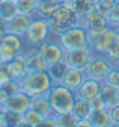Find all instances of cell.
Masks as SVG:
<instances>
[{
    "label": "cell",
    "mask_w": 119,
    "mask_h": 127,
    "mask_svg": "<svg viewBox=\"0 0 119 127\" xmlns=\"http://www.w3.org/2000/svg\"><path fill=\"white\" fill-rule=\"evenodd\" d=\"M21 91L26 92L29 97H36V95H47L50 88L53 86V82L47 71H38V73H27L20 80Z\"/></svg>",
    "instance_id": "cell-3"
},
{
    "label": "cell",
    "mask_w": 119,
    "mask_h": 127,
    "mask_svg": "<svg viewBox=\"0 0 119 127\" xmlns=\"http://www.w3.org/2000/svg\"><path fill=\"white\" fill-rule=\"evenodd\" d=\"M110 127H119V124H116V123H112V124H110Z\"/></svg>",
    "instance_id": "cell-45"
},
{
    "label": "cell",
    "mask_w": 119,
    "mask_h": 127,
    "mask_svg": "<svg viewBox=\"0 0 119 127\" xmlns=\"http://www.w3.org/2000/svg\"><path fill=\"white\" fill-rule=\"evenodd\" d=\"M5 24H6V20L0 15V29H5Z\"/></svg>",
    "instance_id": "cell-43"
},
{
    "label": "cell",
    "mask_w": 119,
    "mask_h": 127,
    "mask_svg": "<svg viewBox=\"0 0 119 127\" xmlns=\"http://www.w3.org/2000/svg\"><path fill=\"white\" fill-rule=\"evenodd\" d=\"M38 53L41 55V58L45 61V64L50 67L53 64L59 62L63 59V55H65V50L62 49V45L57 42V39H47L45 42H42L39 47H38Z\"/></svg>",
    "instance_id": "cell-9"
},
{
    "label": "cell",
    "mask_w": 119,
    "mask_h": 127,
    "mask_svg": "<svg viewBox=\"0 0 119 127\" xmlns=\"http://www.w3.org/2000/svg\"><path fill=\"white\" fill-rule=\"evenodd\" d=\"M51 38V32L48 26V20L41 18V17H33L30 26H29L26 35H24V42L26 49H38V47L45 42L47 39Z\"/></svg>",
    "instance_id": "cell-4"
},
{
    "label": "cell",
    "mask_w": 119,
    "mask_h": 127,
    "mask_svg": "<svg viewBox=\"0 0 119 127\" xmlns=\"http://www.w3.org/2000/svg\"><path fill=\"white\" fill-rule=\"evenodd\" d=\"M56 39L62 45V49L65 52L83 49V47H91V44H89V35H87L86 29H83L80 26H74V27L68 29L63 33L57 35Z\"/></svg>",
    "instance_id": "cell-5"
},
{
    "label": "cell",
    "mask_w": 119,
    "mask_h": 127,
    "mask_svg": "<svg viewBox=\"0 0 119 127\" xmlns=\"http://www.w3.org/2000/svg\"><path fill=\"white\" fill-rule=\"evenodd\" d=\"M92 56V49L91 47H83V49H76L71 52H65L63 61L68 65V68H76L80 71H86L89 61Z\"/></svg>",
    "instance_id": "cell-8"
},
{
    "label": "cell",
    "mask_w": 119,
    "mask_h": 127,
    "mask_svg": "<svg viewBox=\"0 0 119 127\" xmlns=\"http://www.w3.org/2000/svg\"><path fill=\"white\" fill-rule=\"evenodd\" d=\"M115 29H116V32H118V33H119V26H116Z\"/></svg>",
    "instance_id": "cell-47"
},
{
    "label": "cell",
    "mask_w": 119,
    "mask_h": 127,
    "mask_svg": "<svg viewBox=\"0 0 119 127\" xmlns=\"http://www.w3.org/2000/svg\"><path fill=\"white\" fill-rule=\"evenodd\" d=\"M0 127H6V117H5V110L0 106Z\"/></svg>",
    "instance_id": "cell-42"
},
{
    "label": "cell",
    "mask_w": 119,
    "mask_h": 127,
    "mask_svg": "<svg viewBox=\"0 0 119 127\" xmlns=\"http://www.w3.org/2000/svg\"><path fill=\"white\" fill-rule=\"evenodd\" d=\"M2 2H3V0H0V5H2Z\"/></svg>",
    "instance_id": "cell-50"
},
{
    "label": "cell",
    "mask_w": 119,
    "mask_h": 127,
    "mask_svg": "<svg viewBox=\"0 0 119 127\" xmlns=\"http://www.w3.org/2000/svg\"><path fill=\"white\" fill-rule=\"evenodd\" d=\"M2 88H3L9 95H14V94H17V92H20V91H21L20 82H18V80H12V79H11L9 82H6Z\"/></svg>",
    "instance_id": "cell-35"
},
{
    "label": "cell",
    "mask_w": 119,
    "mask_h": 127,
    "mask_svg": "<svg viewBox=\"0 0 119 127\" xmlns=\"http://www.w3.org/2000/svg\"><path fill=\"white\" fill-rule=\"evenodd\" d=\"M24 59H26V52L17 53L15 58H14L11 62L3 64V67L8 73V76L12 79V80H21V79L27 74L26 73V67H24Z\"/></svg>",
    "instance_id": "cell-13"
},
{
    "label": "cell",
    "mask_w": 119,
    "mask_h": 127,
    "mask_svg": "<svg viewBox=\"0 0 119 127\" xmlns=\"http://www.w3.org/2000/svg\"><path fill=\"white\" fill-rule=\"evenodd\" d=\"M92 109H91V104H89L87 100H83V98H76V103H74V107H72V114L76 115L79 120H84V118H89Z\"/></svg>",
    "instance_id": "cell-24"
},
{
    "label": "cell",
    "mask_w": 119,
    "mask_h": 127,
    "mask_svg": "<svg viewBox=\"0 0 119 127\" xmlns=\"http://www.w3.org/2000/svg\"><path fill=\"white\" fill-rule=\"evenodd\" d=\"M84 79H86L84 71H80V70H76V68H68L63 80H62V85H65L66 88H69L76 92L80 88V85L83 83Z\"/></svg>",
    "instance_id": "cell-17"
},
{
    "label": "cell",
    "mask_w": 119,
    "mask_h": 127,
    "mask_svg": "<svg viewBox=\"0 0 119 127\" xmlns=\"http://www.w3.org/2000/svg\"><path fill=\"white\" fill-rule=\"evenodd\" d=\"M87 120L91 121L92 127H110L112 124V118H110V114L107 109L92 110Z\"/></svg>",
    "instance_id": "cell-22"
},
{
    "label": "cell",
    "mask_w": 119,
    "mask_h": 127,
    "mask_svg": "<svg viewBox=\"0 0 119 127\" xmlns=\"http://www.w3.org/2000/svg\"><path fill=\"white\" fill-rule=\"evenodd\" d=\"M115 67V64H112L104 55H99V53H94L92 52V56H91V61H89V65L84 71L86 77L89 79H94V80H98V82H104L107 73Z\"/></svg>",
    "instance_id": "cell-7"
},
{
    "label": "cell",
    "mask_w": 119,
    "mask_h": 127,
    "mask_svg": "<svg viewBox=\"0 0 119 127\" xmlns=\"http://www.w3.org/2000/svg\"><path fill=\"white\" fill-rule=\"evenodd\" d=\"M66 71H68V65L65 64L63 59L59 61V62H56V64H53V65H50L48 70H47V73H48V76H50V79H51L53 85L62 83L63 77H65V74H66Z\"/></svg>",
    "instance_id": "cell-21"
},
{
    "label": "cell",
    "mask_w": 119,
    "mask_h": 127,
    "mask_svg": "<svg viewBox=\"0 0 119 127\" xmlns=\"http://www.w3.org/2000/svg\"><path fill=\"white\" fill-rule=\"evenodd\" d=\"M42 118H44V117H42L41 114H38L36 110H33L32 107L27 109L26 112L23 114V123H26V124H29V126H32V127H35Z\"/></svg>",
    "instance_id": "cell-29"
},
{
    "label": "cell",
    "mask_w": 119,
    "mask_h": 127,
    "mask_svg": "<svg viewBox=\"0 0 119 127\" xmlns=\"http://www.w3.org/2000/svg\"><path fill=\"white\" fill-rule=\"evenodd\" d=\"M35 127H56V123H54V117H44Z\"/></svg>",
    "instance_id": "cell-37"
},
{
    "label": "cell",
    "mask_w": 119,
    "mask_h": 127,
    "mask_svg": "<svg viewBox=\"0 0 119 127\" xmlns=\"http://www.w3.org/2000/svg\"><path fill=\"white\" fill-rule=\"evenodd\" d=\"M5 33H6V30H5V29H0V39L5 36Z\"/></svg>",
    "instance_id": "cell-44"
},
{
    "label": "cell",
    "mask_w": 119,
    "mask_h": 127,
    "mask_svg": "<svg viewBox=\"0 0 119 127\" xmlns=\"http://www.w3.org/2000/svg\"><path fill=\"white\" fill-rule=\"evenodd\" d=\"M0 65H3V64H2V59H0Z\"/></svg>",
    "instance_id": "cell-49"
},
{
    "label": "cell",
    "mask_w": 119,
    "mask_h": 127,
    "mask_svg": "<svg viewBox=\"0 0 119 127\" xmlns=\"http://www.w3.org/2000/svg\"><path fill=\"white\" fill-rule=\"evenodd\" d=\"M30 107L33 110H36L38 114H41L42 117H51L53 114V109L50 104V100L47 95H36V97H32V103Z\"/></svg>",
    "instance_id": "cell-19"
},
{
    "label": "cell",
    "mask_w": 119,
    "mask_h": 127,
    "mask_svg": "<svg viewBox=\"0 0 119 127\" xmlns=\"http://www.w3.org/2000/svg\"><path fill=\"white\" fill-rule=\"evenodd\" d=\"M89 104H91V109L92 110H101V109H106V104H104V101H102V98L99 97H95V98H92L91 101H89Z\"/></svg>",
    "instance_id": "cell-36"
},
{
    "label": "cell",
    "mask_w": 119,
    "mask_h": 127,
    "mask_svg": "<svg viewBox=\"0 0 119 127\" xmlns=\"http://www.w3.org/2000/svg\"><path fill=\"white\" fill-rule=\"evenodd\" d=\"M15 52L14 50H11L9 47H6L5 44H2L0 42V59H2V64H8V62H11L14 58H15Z\"/></svg>",
    "instance_id": "cell-32"
},
{
    "label": "cell",
    "mask_w": 119,
    "mask_h": 127,
    "mask_svg": "<svg viewBox=\"0 0 119 127\" xmlns=\"http://www.w3.org/2000/svg\"><path fill=\"white\" fill-rule=\"evenodd\" d=\"M76 127H92V124H91V121H89L87 118H84V120H79Z\"/></svg>",
    "instance_id": "cell-41"
},
{
    "label": "cell",
    "mask_w": 119,
    "mask_h": 127,
    "mask_svg": "<svg viewBox=\"0 0 119 127\" xmlns=\"http://www.w3.org/2000/svg\"><path fill=\"white\" fill-rule=\"evenodd\" d=\"M11 2H17V0H11Z\"/></svg>",
    "instance_id": "cell-51"
},
{
    "label": "cell",
    "mask_w": 119,
    "mask_h": 127,
    "mask_svg": "<svg viewBox=\"0 0 119 127\" xmlns=\"http://www.w3.org/2000/svg\"><path fill=\"white\" fill-rule=\"evenodd\" d=\"M18 14V8L15 2H11V0H3L2 5H0V15L8 21L12 17H15Z\"/></svg>",
    "instance_id": "cell-27"
},
{
    "label": "cell",
    "mask_w": 119,
    "mask_h": 127,
    "mask_svg": "<svg viewBox=\"0 0 119 127\" xmlns=\"http://www.w3.org/2000/svg\"><path fill=\"white\" fill-rule=\"evenodd\" d=\"M118 2L116 0H95V5H97V11L101 14V15H104V17H109V14H110V11L113 9V6L116 5Z\"/></svg>",
    "instance_id": "cell-28"
},
{
    "label": "cell",
    "mask_w": 119,
    "mask_h": 127,
    "mask_svg": "<svg viewBox=\"0 0 119 127\" xmlns=\"http://www.w3.org/2000/svg\"><path fill=\"white\" fill-rule=\"evenodd\" d=\"M102 83H107V85L115 86V88L119 89V68H118L116 65L107 73V76H106V79H104Z\"/></svg>",
    "instance_id": "cell-31"
},
{
    "label": "cell",
    "mask_w": 119,
    "mask_h": 127,
    "mask_svg": "<svg viewBox=\"0 0 119 127\" xmlns=\"http://www.w3.org/2000/svg\"><path fill=\"white\" fill-rule=\"evenodd\" d=\"M104 56H106L112 64H115V65L119 62V36L113 41V44L109 47V50L106 52V55H104Z\"/></svg>",
    "instance_id": "cell-30"
},
{
    "label": "cell",
    "mask_w": 119,
    "mask_h": 127,
    "mask_svg": "<svg viewBox=\"0 0 119 127\" xmlns=\"http://www.w3.org/2000/svg\"><path fill=\"white\" fill-rule=\"evenodd\" d=\"M8 98H9V94H8L3 88H0V106H3Z\"/></svg>",
    "instance_id": "cell-40"
},
{
    "label": "cell",
    "mask_w": 119,
    "mask_h": 127,
    "mask_svg": "<svg viewBox=\"0 0 119 127\" xmlns=\"http://www.w3.org/2000/svg\"><path fill=\"white\" fill-rule=\"evenodd\" d=\"M24 52H26V59H24L26 73H38L48 70V65L38 53V49H27Z\"/></svg>",
    "instance_id": "cell-14"
},
{
    "label": "cell",
    "mask_w": 119,
    "mask_h": 127,
    "mask_svg": "<svg viewBox=\"0 0 119 127\" xmlns=\"http://www.w3.org/2000/svg\"><path fill=\"white\" fill-rule=\"evenodd\" d=\"M66 5L76 12V15L80 18V17H84L89 12H92L97 9V5H95V0H68Z\"/></svg>",
    "instance_id": "cell-18"
},
{
    "label": "cell",
    "mask_w": 119,
    "mask_h": 127,
    "mask_svg": "<svg viewBox=\"0 0 119 127\" xmlns=\"http://www.w3.org/2000/svg\"><path fill=\"white\" fill-rule=\"evenodd\" d=\"M77 26L86 29L87 35H89V39L95 38L97 35L102 33V32H106L110 27L107 18L104 17V15H101L97 9L92 11V12H89L87 15H84V17H80L79 21H77Z\"/></svg>",
    "instance_id": "cell-6"
},
{
    "label": "cell",
    "mask_w": 119,
    "mask_h": 127,
    "mask_svg": "<svg viewBox=\"0 0 119 127\" xmlns=\"http://www.w3.org/2000/svg\"><path fill=\"white\" fill-rule=\"evenodd\" d=\"M0 42L5 44L6 47H9L11 50H14L15 53H21L24 52L26 49V42H24V38L18 36V35H14V33H5V36L0 39Z\"/></svg>",
    "instance_id": "cell-23"
},
{
    "label": "cell",
    "mask_w": 119,
    "mask_h": 127,
    "mask_svg": "<svg viewBox=\"0 0 119 127\" xmlns=\"http://www.w3.org/2000/svg\"><path fill=\"white\" fill-rule=\"evenodd\" d=\"M116 67H118V68H119V62H118V64H116Z\"/></svg>",
    "instance_id": "cell-48"
},
{
    "label": "cell",
    "mask_w": 119,
    "mask_h": 127,
    "mask_svg": "<svg viewBox=\"0 0 119 127\" xmlns=\"http://www.w3.org/2000/svg\"><path fill=\"white\" fill-rule=\"evenodd\" d=\"M5 117H6V127H17L18 124L23 123V115L20 114L5 112Z\"/></svg>",
    "instance_id": "cell-33"
},
{
    "label": "cell",
    "mask_w": 119,
    "mask_h": 127,
    "mask_svg": "<svg viewBox=\"0 0 119 127\" xmlns=\"http://www.w3.org/2000/svg\"><path fill=\"white\" fill-rule=\"evenodd\" d=\"M107 21H109L110 27L119 26V3H116V5L113 6V9L110 11L109 17H107Z\"/></svg>",
    "instance_id": "cell-34"
},
{
    "label": "cell",
    "mask_w": 119,
    "mask_h": 127,
    "mask_svg": "<svg viewBox=\"0 0 119 127\" xmlns=\"http://www.w3.org/2000/svg\"><path fill=\"white\" fill-rule=\"evenodd\" d=\"M60 2L59 0H38V6H36V17L45 18L48 20L53 12L59 8Z\"/></svg>",
    "instance_id": "cell-20"
},
{
    "label": "cell",
    "mask_w": 119,
    "mask_h": 127,
    "mask_svg": "<svg viewBox=\"0 0 119 127\" xmlns=\"http://www.w3.org/2000/svg\"><path fill=\"white\" fill-rule=\"evenodd\" d=\"M15 3H17V8H18V14H26V15L36 17L38 0H17Z\"/></svg>",
    "instance_id": "cell-26"
},
{
    "label": "cell",
    "mask_w": 119,
    "mask_h": 127,
    "mask_svg": "<svg viewBox=\"0 0 119 127\" xmlns=\"http://www.w3.org/2000/svg\"><path fill=\"white\" fill-rule=\"evenodd\" d=\"M47 97L50 100L53 114H68L72 112L77 95L72 89L66 88L62 83H57L50 88V91L47 92Z\"/></svg>",
    "instance_id": "cell-1"
},
{
    "label": "cell",
    "mask_w": 119,
    "mask_h": 127,
    "mask_svg": "<svg viewBox=\"0 0 119 127\" xmlns=\"http://www.w3.org/2000/svg\"><path fill=\"white\" fill-rule=\"evenodd\" d=\"M116 2H118V3H119V0H116Z\"/></svg>",
    "instance_id": "cell-52"
},
{
    "label": "cell",
    "mask_w": 119,
    "mask_h": 127,
    "mask_svg": "<svg viewBox=\"0 0 119 127\" xmlns=\"http://www.w3.org/2000/svg\"><path fill=\"white\" fill-rule=\"evenodd\" d=\"M99 97L102 98L104 104H106V109L110 110L112 107H115V106L119 104V89L115 88V86H110L107 83H102Z\"/></svg>",
    "instance_id": "cell-16"
},
{
    "label": "cell",
    "mask_w": 119,
    "mask_h": 127,
    "mask_svg": "<svg viewBox=\"0 0 119 127\" xmlns=\"http://www.w3.org/2000/svg\"><path fill=\"white\" fill-rule=\"evenodd\" d=\"M9 80H11V77L8 76L5 67H3V65H0V88H2L6 82H9Z\"/></svg>",
    "instance_id": "cell-38"
},
{
    "label": "cell",
    "mask_w": 119,
    "mask_h": 127,
    "mask_svg": "<svg viewBox=\"0 0 119 127\" xmlns=\"http://www.w3.org/2000/svg\"><path fill=\"white\" fill-rule=\"evenodd\" d=\"M109 114H110L112 123L119 124V104H118V106H115V107H112V109L109 110Z\"/></svg>",
    "instance_id": "cell-39"
},
{
    "label": "cell",
    "mask_w": 119,
    "mask_h": 127,
    "mask_svg": "<svg viewBox=\"0 0 119 127\" xmlns=\"http://www.w3.org/2000/svg\"><path fill=\"white\" fill-rule=\"evenodd\" d=\"M54 123H56V127H76L79 118L74 115L72 112H68V114H54Z\"/></svg>",
    "instance_id": "cell-25"
},
{
    "label": "cell",
    "mask_w": 119,
    "mask_h": 127,
    "mask_svg": "<svg viewBox=\"0 0 119 127\" xmlns=\"http://www.w3.org/2000/svg\"><path fill=\"white\" fill-rule=\"evenodd\" d=\"M119 36V33L116 32L115 27H109L106 32L97 35L95 38L89 39V44H91V49L94 53H99V55H106V52L109 50V47L113 44V41Z\"/></svg>",
    "instance_id": "cell-11"
},
{
    "label": "cell",
    "mask_w": 119,
    "mask_h": 127,
    "mask_svg": "<svg viewBox=\"0 0 119 127\" xmlns=\"http://www.w3.org/2000/svg\"><path fill=\"white\" fill-rule=\"evenodd\" d=\"M30 103H32V97L23 91L9 95V98L6 100V103L2 106L5 112H12V114H20L23 115L27 109H30Z\"/></svg>",
    "instance_id": "cell-10"
},
{
    "label": "cell",
    "mask_w": 119,
    "mask_h": 127,
    "mask_svg": "<svg viewBox=\"0 0 119 127\" xmlns=\"http://www.w3.org/2000/svg\"><path fill=\"white\" fill-rule=\"evenodd\" d=\"M79 17L66 3H60L59 8L53 12V15L48 18V26H50V32L51 36L56 38L57 35L63 33L68 29L77 26Z\"/></svg>",
    "instance_id": "cell-2"
},
{
    "label": "cell",
    "mask_w": 119,
    "mask_h": 127,
    "mask_svg": "<svg viewBox=\"0 0 119 127\" xmlns=\"http://www.w3.org/2000/svg\"><path fill=\"white\" fill-rule=\"evenodd\" d=\"M59 2H60V3H66V2H68V0H59Z\"/></svg>",
    "instance_id": "cell-46"
},
{
    "label": "cell",
    "mask_w": 119,
    "mask_h": 127,
    "mask_svg": "<svg viewBox=\"0 0 119 127\" xmlns=\"http://www.w3.org/2000/svg\"><path fill=\"white\" fill-rule=\"evenodd\" d=\"M33 17L32 15H26V14H17L15 17H12L11 20L6 21L5 24V30L8 33H14V35H18L21 38H24L26 32L30 26Z\"/></svg>",
    "instance_id": "cell-12"
},
{
    "label": "cell",
    "mask_w": 119,
    "mask_h": 127,
    "mask_svg": "<svg viewBox=\"0 0 119 127\" xmlns=\"http://www.w3.org/2000/svg\"><path fill=\"white\" fill-rule=\"evenodd\" d=\"M101 86H102L101 82L86 77L84 80H83V83L80 85V88L76 91V95H77V98H83V100L91 101L92 98H95V97H98V95H99Z\"/></svg>",
    "instance_id": "cell-15"
}]
</instances>
